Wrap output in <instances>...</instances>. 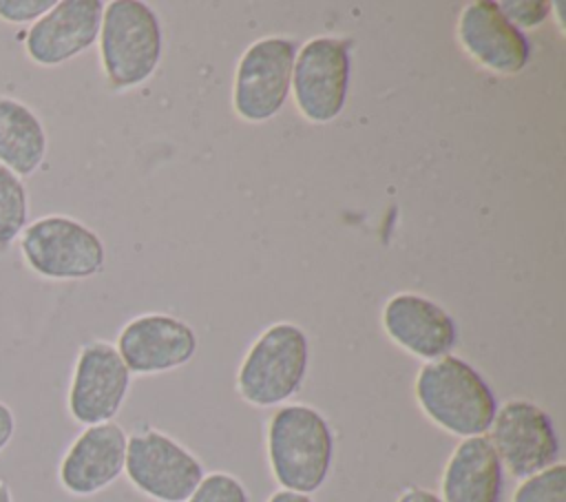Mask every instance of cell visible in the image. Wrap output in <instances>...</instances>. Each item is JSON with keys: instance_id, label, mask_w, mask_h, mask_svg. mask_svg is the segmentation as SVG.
<instances>
[{"instance_id": "1", "label": "cell", "mask_w": 566, "mask_h": 502, "mask_svg": "<svg viewBox=\"0 0 566 502\" xmlns=\"http://www.w3.org/2000/svg\"><path fill=\"white\" fill-rule=\"evenodd\" d=\"M416 400L440 429L473 438L486 436L497 411V400L486 380L467 360L442 356L427 360L416 376Z\"/></svg>"}, {"instance_id": "2", "label": "cell", "mask_w": 566, "mask_h": 502, "mask_svg": "<svg viewBox=\"0 0 566 502\" xmlns=\"http://www.w3.org/2000/svg\"><path fill=\"white\" fill-rule=\"evenodd\" d=\"M334 433L314 407L283 405L268 425V460L281 489L314 493L327 480Z\"/></svg>"}, {"instance_id": "3", "label": "cell", "mask_w": 566, "mask_h": 502, "mask_svg": "<svg viewBox=\"0 0 566 502\" xmlns=\"http://www.w3.org/2000/svg\"><path fill=\"white\" fill-rule=\"evenodd\" d=\"M99 60L115 88L146 82L161 57V27L155 11L139 0L104 4L99 24Z\"/></svg>"}, {"instance_id": "4", "label": "cell", "mask_w": 566, "mask_h": 502, "mask_svg": "<svg viewBox=\"0 0 566 502\" xmlns=\"http://www.w3.org/2000/svg\"><path fill=\"white\" fill-rule=\"evenodd\" d=\"M24 265L40 279L77 281L102 272L106 250L97 232L66 215L29 221L18 237Z\"/></svg>"}, {"instance_id": "5", "label": "cell", "mask_w": 566, "mask_h": 502, "mask_svg": "<svg viewBox=\"0 0 566 502\" xmlns=\"http://www.w3.org/2000/svg\"><path fill=\"white\" fill-rule=\"evenodd\" d=\"M305 372V332L292 323H276L248 349L237 374V389L254 407H274L301 389Z\"/></svg>"}, {"instance_id": "6", "label": "cell", "mask_w": 566, "mask_h": 502, "mask_svg": "<svg viewBox=\"0 0 566 502\" xmlns=\"http://www.w3.org/2000/svg\"><path fill=\"white\" fill-rule=\"evenodd\" d=\"M124 473L139 493L157 502H186L206 475L186 447L157 429L128 436Z\"/></svg>"}, {"instance_id": "7", "label": "cell", "mask_w": 566, "mask_h": 502, "mask_svg": "<svg viewBox=\"0 0 566 502\" xmlns=\"http://www.w3.org/2000/svg\"><path fill=\"white\" fill-rule=\"evenodd\" d=\"M296 44L287 38H263L248 46L237 64L232 106L245 122L274 117L290 93Z\"/></svg>"}, {"instance_id": "8", "label": "cell", "mask_w": 566, "mask_h": 502, "mask_svg": "<svg viewBox=\"0 0 566 502\" xmlns=\"http://www.w3.org/2000/svg\"><path fill=\"white\" fill-rule=\"evenodd\" d=\"M128 387L130 372L115 345L91 341L80 347L73 365L66 394L69 416L84 427L111 422L119 414Z\"/></svg>"}, {"instance_id": "9", "label": "cell", "mask_w": 566, "mask_h": 502, "mask_svg": "<svg viewBox=\"0 0 566 502\" xmlns=\"http://www.w3.org/2000/svg\"><path fill=\"white\" fill-rule=\"evenodd\" d=\"M349 84V42L314 38L294 57L292 84L296 108L314 124L332 122L345 106Z\"/></svg>"}, {"instance_id": "10", "label": "cell", "mask_w": 566, "mask_h": 502, "mask_svg": "<svg viewBox=\"0 0 566 502\" xmlns=\"http://www.w3.org/2000/svg\"><path fill=\"white\" fill-rule=\"evenodd\" d=\"M489 431L502 469L515 478L524 480L557 460L559 442L553 420L542 407L528 400H509L502 405Z\"/></svg>"}, {"instance_id": "11", "label": "cell", "mask_w": 566, "mask_h": 502, "mask_svg": "<svg viewBox=\"0 0 566 502\" xmlns=\"http://www.w3.org/2000/svg\"><path fill=\"white\" fill-rule=\"evenodd\" d=\"M102 13V0H57L27 29L24 55L38 66H60L77 57L95 44Z\"/></svg>"}, {"instance_id": "12", "label": "cell", "mask_w": 566, "mask_h": 502, "mask_svg": "<svg viewBox=\"0 0 566 502\" xmlns=\"http://www.w3.org/2000/svg\"><path fill=\"white\" fill-rule=\"evenodd\" d=\"M126 442V431L113 420L84 427L60 458V487L75 498L104 491L124 473Z\"/></svg>"}, {"instance_id": "13", "label": "cell", "mask_w": 566, "mask_h": 502, "mask_svg": "<svg viewBox=\"0 0 566 502\" xmlns=\"http://www.w3.org/2000/svg\"><path fill=\"white\" fill-rule=\"evenodd\" d=\"M115 349L130 374H161L195 356L197 336L175 316L144 314L122 327Z\"/></svg>"}, {"instance_id": "14", "label": "cell", "mask_w": 566, "mask_h": 502, "mask_svg": "<svg viewBox=\"0 0 566 502\" xmlns=\"http://www.w3.org/2000/svg\"><path fill=\"white\" fill-rule=\"evenodd\" d=\"M458 38L464 51L493 73L515 75L531 57L526 35L504 18L493 0H473L462 9Z\"/></svg>"}, {"instance_id": "15", "label": "cell", "mask_w": 566, "mask_h": 502, "mask_svg": "<svg viewBox=\"0 0 566 502\" xmlns=\"http://www.w3.org/2000/svg\"><path fill=\"white\" fill-rule=\"evenodd\" d=\"M382 327L396 345L424 360L447 356L458 341L453 318L438 303L407 292L387 301Z\"/></svg>"}, {"instance_id": "16", "label": "cell", "mask_w": 566, "mask_h": 502, "mask_svg": "<svg viewBox=\"0 0 566 502\" xmlns=\"http://www.w3.org/2000/svg\"><path fill=\"white\" fill-rule=\"evenodd\" d=\"M442 502H500L502 464L489 436L464 438L442 471Z\"/></svg>"}, {"instance_id": "17", "label": "cell", "mask_w": 566, "mask_h": 502, "mask_svg": "<svg viewBox=\"0 0 566 502\" xmlns=\"http://www.w3.org/2000/svg\"><path fill=\"white\" fill-rule=\"evenodd\" d=\"M49 150V137L38 113L13 95H0V164L18 177L35 175Z\"/></svg>"}, {"instance_id": "18", "label": "cell", "mask_w": 566, "mask_h": 502, "mask_svg": "<svg viewBox=\"0 0 566 502\" xmlns=\"http://www.w3.org/2000/svg\"><path fill=\"white\" fill-rule=\"evenodd\" d=\"M29 223V192L24 179L0 164V250L18 241Z\"/></svg>"}, {"instance_id": "19", "label": "cell", "mask_w": 566, "mask_h": 502, "mask_svg": "<svg viewBox=\"0 0 566 502\" xmlns=\"http://www.w3.org/2000/svg\"><path fill=\"white\" fill-rule=\"evenodd\" d=\"M513 502H566V467L555 462L524 478L513 493Z\"/></svg>"}, {"instance_id": "20", "label": "cell", "mask_w": 566, "mask_h": 502, "mask_svg": "<svg viewBox=\"0 0 566 502\" xmlns=\"http://www.w3.org/2000/svg\"><path fill=\"white\" fill-rule=\"evenodd\" d=\"M245 487L230 473H210L203 475L199 487L186 502H248Z\"/></svg>"}, {"instance_id": "21", "label": "cell", "mask_w": 566, "mask_h": 502, "mask_svg": "<svg viewBox=\"0 0 566 502\" xmlns=\"http://www.w3.org/2000/svg\"><path fill=\"white\" fill-rule=\"evenodd\" d=\"M497 7L504 13V18L517 29L542 24L553 9V4L544 0H502L497 2Z\"/></svg>"}, {"instance_id": "22", "label": "cell", "mask_w": 566, "mask_h": 502, "mask_svg": "<svg viewBox=\"0 0 566 502\" xmlns=\"http://www.w3.org/2000/svg\"><path fill=\"white\" fill-rule=\"evenodd\" d=\"M57 0H0V20L7 24H33Z\"/></svg>"}, {"instance_id": "23", "label": "cell", "mask_w": 566, "mask_h": 502, "mask_svg": "<svg viewBox=\"0 0 566 502\" xmlns=\"http://www.w3.org/2000/svg\"><path fill=\"white\" fill-rule=\"evenodd\" d=\"M13 436H15V414L4 400H0V453L9 447Z\"/></svg>"}, {"instance_id": "24", "label": "cell", "mask_w": 566, "mask_h": 502, "mask_svg": "<svg viewBox=\"0 0 566 502\" xmlns=\"http://www.w3.org/2000/svg\"><path fill=\"white\" fill-rule=\"evenodd\" d=\"M396 502H442V500L433 491H427V489H420V487H411V489L402 491Z\"/></svg>"}, {"instance_id": "25", "label": "cell", "mask_w": 566, "mask_h": 502, "mask_svg": "<svg viewBox=\"0 0 566 502\" xmlns=\"http://www.w3.org/2000/svg\"><path fill=\"white\" fill-rule=\"evenodd\" d=\"M268 502H314V500H312L310 495H305V493H296V491L281 489V491L272 493Z\"/></svg>"}, {"instance_id": "26", "label": "cell", "mask_w": 566, "mask_h": 502, "mask_svg": "<svg viewBox=\"0 0 566 502\" xmlns=\"http://www.w3.org/2000/svg\"><path fill=\"white\" fill-rule=\"evenodd\" d=\"M0 502H15V500H13V491H11L9 482H7V480H2V478H0Z\"/></svg>"}]
</instances>
